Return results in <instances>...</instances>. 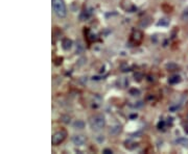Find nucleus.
<instances>
[{
    "instance_id": "1",
    "label": "nucleus",
    "mask_w": 188,
    "mask_h": 154,
    "mask_svg": "<svg viewBox=\"0 0 188 154\" xmlns=\"http://www.w3.org/2000/svg\"><path fill=\"white\" fill-rule=\"evenodd\" d=\"M89 124H90L91 128L94 131H99L106 126V119L102 115H94L89 120Z\"/></svg>"
},
{
    "instance_id": "2",
    "label": "nucleus",
    "mask_w": 188,
    "mask_h": 154,
    "mask_svg": "<svg viewBox=\"0 0 188 154\" xmlns=\"http://www.w3.org/2000/svg\"><path fill=\"white\" fill-rule=\"evenodd\" d=\"M52 1V8L54 13L60 18H64L67 15V8L64 0H51Z\"/></svg>"
},
{
    "instance_id": "3",
    "label": "nucleus",
    "mask_w": 188,
    "mask_h": 154,
    "mask_svg": "<svg viewBox=\"0 0 188 154\" xmlns=\"http://www.w3.org/2000/svg\"><path fill=\"white\" fill-rule=\"evenodd\" d=\"M67 136V131L66 130H60V131H56L53 135H52L51 138V143L53 146H58L60 145L61 143H63L65 141Z\"/></svg>"
},
{
    "instance_id": "4",
    "label": "nucleus",
    "mask_w": 188,
    "mask_h": 154,
    "mask_svg": "<svg viewBox=\"0 0 188 154\" xmlns=\"http://www.w3.org/2000/svg\"><path fill=\"white\" fill-rule=\"evenodd\" d=\"M143 40V34L140 30H133L132 34H131V41L135 45H139Z\"/></svg>"
},
{
    "instance_id": "5",
    "label": "nucleus",
    "mask_w": 188,
    "mask_h": 154,
    "mask_svg": "<svg viewBox=\"0 0 188 154\" xmlns=\"http://www.w3.org/2000/svg\"><path fill=\"white\" fill-rule=\"evenodd\" d=\"M72 142H73L74 145H76V146H83V145L86 143V138H85L84 135H77L72 138Z\"/></svg>"
},
{
    "instance_id": "6",
    "label": "nucleus",
    "mask_w": 188,
    "mask_h": 154,
    "mask_svg": "<svg viewBox=\"0 0 188 154\" xmlns=\"http://www.w3.org/2000/svg\"><path fill=\"white\" fill-rule=\"evenodd\" d=\"M62 47H63V49H64V50L71 49V47H72V41H71L70 39H68V38L63 39V41H62Z\"/></svg>"
},
{
    "instance_id": "7",
    "label": "nucleus",
    "mask_w": 188,
    "mask_h": 154,
    "mask_svg": "<svg viewBox=\"0 0 188 154\" xmlns=\"http://www.w3.org/2000/svg\"><path fill=\"white\" fill-rule=\"evenodd\" d=\"M85 127V123L80 120H77L73 123V128L75 129H83Z\"/></svg>"
},
{
    "instance_id": "8",
    "label": "nucleus",
    "mask_w": 188,
    "mask_h": 154,
    "mask_svg": "<svg viewBox=\"0 0 188 154\" xmlns=\"http://www.w3.org/2000/svg\"><path fill=\"white\" fill-rule=\"evenodd\" d=\"M181 81V77L179 75H174L172 77H170L169 79H168V82L171 83V84H174V83H178Z\"/></svg>"
},
{
    "instance_id": "9",
    "label": "nucleus",
    "mask_w": 188,
    "mask_h": 154,
    "mask_svg": "<svg viewBox=\"0 0 188 154\" xmlns=\"http://www.w3.org/2000/svg\"><path fill=\"white\" fill-rule=\"evenodd\" d=\"M181 19L184 22H188V8H185L184 12L182 13V16H181Z\"/></svg>"
},
{
    "instance_id": "10",
    "label": "nucleus",
    "mask_w": 188,
    "mask_h": 154,
    "mask_svg": "<svg viewBox=\"0 0 188 154\" xmlns=\"http://www.w3.org/2000/svg\"><path fill=\"white\" fill-rule=\"evenodd\" d=\"M168 24H169V20L167 19H161V21L158 22V25L159 26H167Z\"/></svg>"
},
{
    "instance_id": "11",
    "label": "nucleus",
    "mask_w": 188,
    "mask_h": 154,
    "mask_svg": "<svg viewBox=\"0 0 188 154\" xmlns=\"http://www.w3.org/2000/svg\"><path fill=\"white\" fill-rule=\"evenodd\" d=\"M130 94L132 96H139L140 95V91H139L138 89H132L130 91Z\"/></svg>"
},
{
    "instance_id": "12",
    "label": "nucleus",
    "mask_w": 188,
    "mask_h": 154,
    "mask_svg": "<svg viewBox=\"0 0 188 154\" xmlns=\"http://www.w3.org/2000/svg\"><path fill=\"white\" fill-rule=\"evenodd\" d=\"M104 153H106V154H112V153H113V151H112V150H110V149H105V150H104Z\"/></svg>"
},
{
    "instance_id": "13",
    "label": "nucleus",
    "mask_w": 188,
    "mask_h": 154,
    "mask_svg": "<svg viewBox=\"0 0 188 154\" xmlns=\"http://www.w3.org/2000/svg\"><path fill=\"white\" fill-rule=\"evenodd\" d=\"M163 126H164V122H163V121H162V122H160V123H159V128H160V127H163Z\"/></svg>"
}]
</instances>
